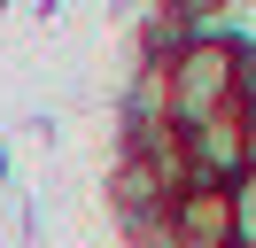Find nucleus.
I'll list each match as a JSON object with an SVG mask.
<instances>
[{
    "instance_id": "7ed1b4c3",
    "label": "nucleus",
    "mask_w": 256,
    "mask_h": 248,
    "mask_svg": "<svg viewBox=\"0 0 256 248\" xmlns=\"http://www.w3.org/2000/svg\"><path fill=\"white\" fill-rule=\"evenodd\" d=\"M163 132H178V116H171V78H163V62L140 54V70H132V86H124V148L163 140Z\"/></svg>"
},
{
    "instance_id": "423d86ee",
    "label": "nucleus",
    "mask_w": 256,
    "mask_h": 248,
    "mask_svg": "<svg viewBox=\"0 0 256 248\" xmlns=\"http://www.w3.org/2000/svg\"><path fill=\"white\" fill-rule=\"evenodd\" d=\"M233 116L256 124V46L248 39H240V54H233Z\"/></svg>"
},
{
    "instance_id": "39448f33",
    "label": "nucleus",
    "mask_w": 256,
    "mask_h": 248,
    "mask_svg": "<svg viewBox=\"0 0 256 248\" xmlns=\"http://www.w3.org/2000/svg\"><path fill=\"white\" fill-rule=\"evenodd\" d=\"M225 210H233V248H256V170L225 186Z\"/></svg>"
},
{
    "instance_id": "f03ea898",
    "label": "nucleus",
    "mask_w": 256,
    "mask_h": 248,
    "mask_svg": "<svg viewBox=\"0 0 256 248\" xmlns=\"http://www.w3.org/2000/svg\"><path fill=\"white\" fill-rule=\"evenodd\" d=\"M178 148H186L194 186H233V178H248V132H240L233 108H218V116H202V124H178Z\"/></svg>"
},
{
    "instance_id": "20e7f679",
    "label": "nucleus",
    "mask_w": 256,
    "mask_h": 248,
    "mask_svg": "<svg viewBox=\"0 0 256 248\" xmlns=\"http://www.w3.org/2000/svg\"><path fill=\"white\" fill-rule=\"evenodd\" d=\"M171 232H178V248H233L225 186H186V194L171 202Z\"/></svg>"
},
{
    "instance_id": "f257e3e1",
    "label": "nucleus",
    "mask_w": 256,
    "mask_h": 248,
    "mask_svg": "<svg viewBox=\"0 0 256 248\" xmlns=\"http://www.w3.org/2000/svg\"><path fill=\"white\" fill-rule=\"evenodd\" d=\"M233 54H240L233 31H186V39H178V54L163 62L178 124H202V116H218V108H233Z\"/></svg>"
}]
</instances>
